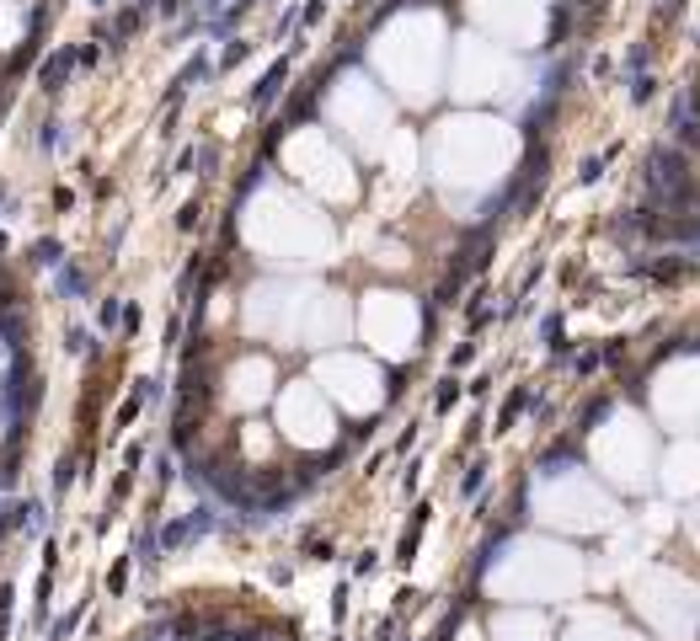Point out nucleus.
<instances>
[{
	"label": "nucleus",
	"instance_id": "obj_14",
	"mask_svg": "<svg viewBox=\"0 0 700 641\" xmlns=\"http://www.w3.org/2000/svg\"><path fill=\"white\" fill-rule=\"evenodd\" d=\"M599 358H604V353H593V347H589V353H578V358H572V369H578V374H593V369H599Z\"/></svg>",
	"mask_w": 700,
	"mask_h": 641
},
{
	"label": "nucleus",
	"instance_id": "obj_15",
	"mask_svg": "<svg viewBox=\"0 0 700 641\" xmlns=\"http://www.w3.org/2000/svg\"><path fill=\"white\" fill-rule=\"evenodd\" d=\"M460 396V379H444V391H438V412H450Z\"/></svg>",
	"mask_w": 700,
	"mask_h": 641
},
{
	"label": "nucleus",
	"instance_id": "obj_3",
	"mask_svg": "<svg viewBox=\"0 0 700 641\" xmlns=\"http://www.w3.org/2000/svg\"><path fill=\"white\" fill-rule=\"evenodd\" d=\"M669 129H673V145H679L684 156H690V150H700V118H696V112H684V118H679V124H669Z\"/></svg>",
	"mask_w": 700,
	"mask_h": 641
},
{
	"label": "nucleus",
	"instance_id": "obj_6",
	"mask_svg": "<svg viewBox=\"0 0 700 641\" xmlns=\"http://www.w3.org/2000/svg\"><path fill=\"white\" fill-rule=\"evenodd\" d=\"M572 460H578V454H572V444H556V450H551L545 460H540V476H562V471L572 465Z\"/></svg>",
	"mask_w": 700,
	"mask_h": 641
},
{
	"label": "nucleus",
	"instance_id": "obj_10",
	"mask_svg": "<svg viewBox=\"0 0 700 641\" xmlns=\"http://www.w3.org/2000/svg\"><path fill=\"white\" fill-rule=\"evenodd\" d=\"M625 86H631V102H637V107H647V102H652V91H658V80H652V76H637V80H625Z\"/></svg>",
	"mask_w": 700,
	"mask_h": 641
},
{
	"label": "nucleus",
	"instance_id": "obj_4",
	"mask_svg": "<svg viewBox=\"0 0 700 641\" xmlns=\"http://www.w3.org/2000/svg\"><path fill=\"white\" fill-rule=\"evenodd\" d=\"M284 76H289V65L278 59V65H273V70H268V76H263V86L252 91V102H257V107H268L273 97H278V86H284Z\"/></svg>",
	"mask_w": 700,
	"mask_h": 641
},
{
	"label": "nucleus",
	"instance_id": "obj_16",
	"mask_svg": "<svg viewBox=\"0 0 700 641\" xmlns=\"http://www.w3.org/2000/svg\"><path fill=\"white\" fill-rule=\"evenodd\" d=\"M486 481V460H476V465H471V471H465V492H476V486H482Z\"/></svg>",
	"mask_w": 700,
	"mask_h": 641
},
{
	"label": "nucleus",
	"instance_id": "obj_9",
	"mask_svg": "<svg viewBox=\"0 0 700 641\" xmlns=\"http://www.w3.org/2000/svg\"><path fill=\"white\" fill-rule=\"evenodd\" d=\"M647 59H652V49H647V43H637V49L625 53V80H637V76H647Z\"/></svg>",
	"mask_w": 700,
	"mask_h": 641
},
{
	"label": "nucleus",
	"instance_id": "obj_8",
	"mask_svg": "<svg viewBox=\"0 0 700 641\" xmlns=\"http://www.w3.org/2000/svg\"><path fill=\"white\" fill-rule=\"evenodd\" d=\"M524 406H535V396H530V391H513V396H509V406H503V417H497V427H513V423H519V412H524Z\"/></svg>",
	"mask_w": 700,
	"mask_h": 641
},
{
	"label": "nucleus",
	"instance_id": "obj_2",
	"mask_svg": "<svg viewBox=\"0 0 700 641\" xmlns=\"http://www.w3.org/2000/svg\"><path fill=\"white\" fill-rule=\"evenodd\" d=\"M566 32H572V6H566V0H556V6H551V32H545V43H540V49H545V53L562 49Z\"/></svg>",
	"mask_w": 700,
	"mask_h": 641
},
{
	"label": "nucleus",
	"instance_id": "obj_1",
	"mask_svg": "<svg viewBox=\"0 0 700 641\" xmlns=\"http://www.w3.org/2000/svg\"><path fill=\"white\" fill-rule=\"evenodd\" d=\"M647 198L652 209H669V214H690L696 204V177H690V156L679 145H658L647 156Z\"/></svg>",
	"mask_w": 700,
	"mask_h": 641
},
{
	"label": "nucleus",
	"instance_id": "obj_11",
	"mask_svg": "<svg viewBox=\"0 0 700 641\" xmlns=\"http://www.w3.org/2000/svg\"><path fill=\"white\" fill-rule=\"evenodd\" d=\"M604 417H610V401L599 396V401H589V412H583V417H578V427H583V433H589L593 423H604Z\"/></svg>",
	"mask_w": 700,
	"mask_h": 641
},
{
	"label": "nucleus",
	"instance_id": "obj_18",
	"mask_svg": "<svg viewBox=\"0 0 700 641\" xmlns=\"http://www.w3.org/2000/svg\"><path fill=\"white\" fill-rule=\"evenodd\" d=\"M91 6H108V0H91Z\"/></svg>",
	"mask_w": 700,
	"mask_h": 641
},
{
	"label": "nucleus",
	"instance_id": "obj_17",
	"mask_svg": "<svg viewBox=\"0 0 700 641\" xmlns=\"http://www.w3.org/2000/svg\"><path fill=\"white\" fill-rule=\"evenodd\" d=\"M578 6H593V11H599V6H604V0H578Z\"/></svg>",
	"mask_w": 700,
	"mask_h": 641
},
{
	"label": "nucleus",
	"instance_id": "obj_13",
	"mask_svg": "<svg viewBox=\"0 0 700 641\" xmlns=\"http://www.w3.org/2000/svg\"><path fill=\"white\" fill-rule=\"evenodd\" d=\"M70 76V53H59L55 65H43V86H49V80H65Z\"/></svg>",
	"mask_w": 700,
	"mask_h": 641
},
{
	"label": "nucleus",
	"instance_id": "obj_5",
	"mask_svg": "<svg viewBox=\"0 0 700 641\" xmlns=\"http://www.w3.org/2000/svg\"><path fill=\"white\" fill-rule=\"evenodd\" d=\"M615 150H620V145H610V150H599V156H589V160H583V166H578V183H583V187H593V183H599V177H604V160L615 156Z\"/></svg>",
	"mask_w": 700,
	"mask_h": 641
},
{
	"label": "nucleus",
	"instance_id": "obj_7",
	"mask_svg": "<svg viewBox=\"0 0 700 641\" xmlns=\"http://www.w3.org/2000/svg\"><path fill=\"white\" fill-rule=\"evenodd\" d=\"M540 337H545V347H551L556 358H566V343H562V316H545V320H540Z\"/></svg>",
	"mask_w": 700,
	"mask_h": 641
},
{
	"label": "nucleus",
	"instance_id": "obj_12",
	"mask_svg": "<svg viewBox=\"0 0 700 641\" xmlns=\"http://www.w3.org/2000/svg\"><path fill=\"white\" fill-rule=\"evenodd\" d=\"M684 17V0H658L652 6V22H679Z\"/></svg>",
	"mask_w": 700,
	"mask_h": 641
}]
</instances>
